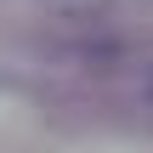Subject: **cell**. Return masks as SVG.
I'll use <instances>...</instances> for the list:
<instances>
[{"label": "cell", "instance_id": "cell-1", "mask_svg": "<svg viewBox=\"0 0 153 153\" xmlns=\"http://www.w3.org/2000/svg\"><path fill=\"white\" fill-rule=\"evenodd\" d=\"M148 97H153V79H148Z\"/></svg>", "mask_w": 153, "mask_h": 153}]
</instances>
